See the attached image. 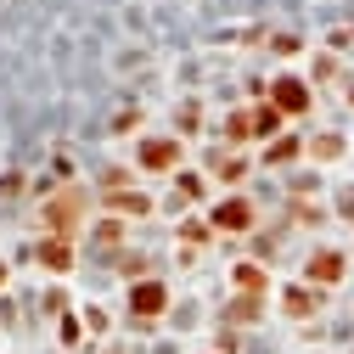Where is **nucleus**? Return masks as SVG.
I'll list each match as a JSON object with an SVG mask.
<instances>
[{
	"instance_id": "3",
	"label": "nucleus",
	"mask_w": 354,
	"mask_h": 354,
	"mask_svg": "<svg viewBox=\"0 0 354 354\" xmlns=\"http://www.w3.org/2000/svg\"><path fill=\"white\" fill-rule=\"evenodd\" d=\"M219 225H225V231H242V225H248V208H242V203H225V208H219Z\"/></svg>"
},
{
	"instance_id": "5",
	"label": "nucleus",
	"mask_w": 354,
	"mask_h": 354,
	"mask_svg": "<svg viewBox=\"0 0 354 354\" xmlns=\"http://www.w3.org/2000/svg\"><path fill=\"white\" fill-rule=\"evenodd\" d=\"M315 276H321V281L337 276V253H321V259H315Z\"/></svg>"
},
{
	"instance_id": "1",
	"label": "nucleus",
	"mask_w": 354,
	"mask_h": 354,
	"mask_svg": "<svg viewBox=\"0 0 354 354\" xmlns=\"http://www.w3.org/2000/svg\"><path fill=\"white\" fill-rule=\"evenodd\" d=\"M141 163H147V169H163V163H174V141H147Z\"/></svg>"
},
{
	"instance_id": "2",
	"label": "nucleus",
	"mask_w": 354,
	"mask_h": 354,
	"mask_svg": "<svg viewBox=\"0 0 354 354\" xmlns=\"http://www.w3.org/2000/svg\"><path fill=\"white\" fill-rule=\"evenodd\" d=\"M276 102H281L287 113H298V107H304L309 96H304V84H292V79H287V84H281V91H276Z\"/></svg>"
},
{
	"instance_id": "4",
	"label": "nucleus",
	"mask_w": 354,
	"mask_h": 354,
	"mask_svg": "<svg viewBox=\"0 0 354 354\" xmlns=\"http://www.w3.org/2000/svg\"><path fill=\"white\" fill-rule=\"evenodd\" d=\"M136 309H141V315H152V309H163V292H158V287H141V292H136Z\"/></svg>"
}]
</instances>
